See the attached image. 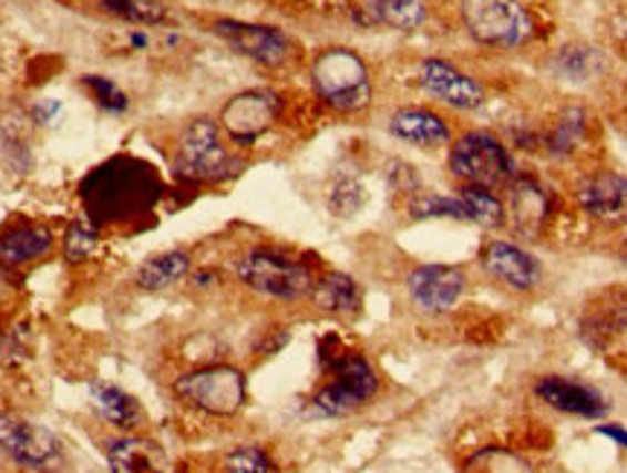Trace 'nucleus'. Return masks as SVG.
Segmentation results:
<instances>
[{
    "instance_id": "obj_1",
    "label": "nucleus",
    "mask_w": 627,
    "mask_h": 473,
    "mask_svg": "<svg viewBox=\"0 0 627 473\" xmlns=\"http://www.w3.org/2000/svg\"><path fill=\"white\" fill-rule=\"evenodd\" d=\"M82 198L96 224L131 222L161 198V177L137 161L105 163L82 186Z\"/></svg>"
},
{
    "instance_id": "obj_2",
    "label": "nucleus",
    "mask_w": 627,
    "mask_h": 473,
    "mask_svg": "<svg viewBox=\"0 0 627 473\" xmlns=\"http://www.w3.org/2000/svg\"><path fill=\"white\" fill-rule=\"evenodd\" d=\"M314 91L335 111L354 114L372 102V79L367 62L349 47L322 50L311 64Z\"/></svg>"
},
{
    "instance_id": "obj_3",
    "label": "nucleus",
    "mask_w": 627,
    "mask_h": 473,
    "mask_svg": "<svg viewBox=\"0 0 627 473\" xmlns=\"http://www.w3.org/2000/svg\"><path fill=\"white\" fill-rule=\"evenodd\" d=\"M236 276L241 285L261 297L270 299H302L311 297L314 290V274L302 265V261L285 256V253L268 250V247H253L241 259L236 261Z\"/></svg>"
},
{
    "instance_id": "obj_4",
    "label": "nucleus",
    "mask_w": 627,
    "mask_h": 473,
    "mask_svg": "<svg viewBox=\"0 0 627 473\" xmlns=\"http://www.w3.org/2000/svg\"><path fill=\"white\" fill-rule=\"evenodd\" d=\"M175 395L192 410L227 419V415H236L247 401L245 372L227 363L192 369L175 381Z\"/></svg>"
},
{
    "instance_id": "obj_5",
    "label": "nucleus",
    "mask_w": 627,
    "mask_h": 473,
    "mask_svg": "<svg viewBox=\"0 0 627 473\" xmlns=\"http://www.w3.org/2000/svg\"><path fill=\"white\" fill-rule=\"evenodd\" d=\"M331 381L314 395V410L329 419H340L369 404L378 392V374L363 354L343 351L329 360Z\"/></svg>"
},
{
    "instance_id": "obj_6",
    "label": "nucleus",
    "mask_w": 627,
    "mask_h": 473,
    "mask_svg": "<svg viewBox=\"0 0 627 473\" xmlns=\"http://www.w3.org/2000/svg\"><path fill=\"white\" fill-rule=\"evenodd\" d=\"M177 175L189 184H213L230 175L233 157L222 140V128L209 116H198L181 134L175 161Z\"/></svg>"
},
{
    "instance_id": "obj_7",
    "label": "nucleus",
    "mask_w": 627,
    "mask_h": 473,
    "mask_svg": "<svg viewBox=\"0 0 627 473\" xmlns=\"http://www.w3.org/2000/svg\"><path fill=\"white\" fill-rule=\"evenodd\" d=\"M451 172L462 177L465 184L494 189L514 175V161L497 137H491L485 131H474L453 143Z\"/></svg>"
},
{
    "instance_id": "obj_8",
    "label": "nucleus",
    "mask_w": 627,
    "mask_h": 473,
    "mask_svg": "<svg viewBox=\"0 0 627 473\" xmlns=\"http://www.w3.org/2000/svg\"><path fill=\"white\" fill-rule=\"evenodd\" d=\"M462 21L489 47H517L528 35V16L517 0H462Z\"/></svg>"
},
{
    "instance_id": "obj_9",
    "label": "nucleus",
    "mask_w": 627,
    "mask_h": 473,
    "mask_svg": "<svg viewBox=\"0 0 627 473\" xmlns=\"http://www.w3.org/2000/svg\"><path fill=\"white\" fill-rule=\"evenodd\" d=\"M0 451L18 465L41 471V467H50L55 459L62 456V442L44 424L3 412L0 415Z\"/></svg>"
},
{
    "instance_id": "obj_10",
    "label": "nucleus",
    "mask_w": 627,
    "mask_h": 473,
    "mask_svg": "<svg viewBox=\"0 0 627 473\" xmlns=\"http://www.w3.org/2000/svg\"><path fill=\"white\" fill-rule=\"evenodd\" d=\"M213 32L218 39L227 41L236 53L265 64V68H282L291 59V41L276 27L245 21H215Z\"/></svg>"
},
{
    "instance_id": "obj_11",
    "label": "nucleus",
    "mask_w": 627,
    "mask_h": 473,
    "mask_svg": "<svg viewBox=\"0 0 627 473\" xmlns=\"http://www.w3.org/2000/svg\"><path fill=\"white\" fill-rule=\"evenodd\" d=\"M467 288V276L453 265H419L407 276V294L424 313L451 311Z\"/></svg>"
},
{
    "instance_id": "obj_12",
    "label": "nucleus",
    "mask_w": 627,
    "mask_h": 473,
    "mask_svg": "<svg viewBox=\"0 0 627 473\" xmlns=\"http://www.w3.org/2000/svg\"><path fill=\"white\" fill-rule=\"evenodd\" d=\"M279 102L268 91H247L233 96L222 111V125L236 143H253L274 125Z\"/></svg>"
},
{
    "instance_id": "obj_13",
    "label": "nucleus",
    "mask_w": 627,
    "mask_h": 473,
    "mask_svg": "<svg viewBox=\"0 0 627 473\" xmlns=\"http://www.w3.org/2000/svg\"><path fill=\"white\" fill-rule=\"evenodd\" d=\"M55 247L53 229L39 222H12L0 229V268L21 270L47 259Z\"/></svg>"
},
{
    "instance_id": "obj_14",
    "label": "nucleus",
    "mask_w": 627,
    "mask_h": 473,
    "mask_svg": "<svg viewBox=\"0 0 627 473\" xmlns=\"http://www.w3.org/2000/svg\"><path fill=\"white\" fill-rule=\"evenodd\" d=\"M419 82L430 96L442 100L444 105L460 107V111H474L485 100V93H482V88L474 79L465 76L453 64L439 62V59H428V62L421 64Z\"/></svg>"
},
{
    "instance_id": "obj_15",
    "label": "nucleus",
    "mask_w": 627,
    "mask_h": 473,
    "mask_svg": "<svg viewBox=\"0 0 627 473\" xmlns=\"http://www.w3.org/2000/svg\"><path fill=\"white\" fill-rule=\"evenodd\" d=\"M535 395L552 410L566 412V415H582V419H598L607 412L605 395L587 383L569 381L561 374H546L535 383Z\"/></svg>"
},
{
    "instance_id": "obj_16",
    "label": "nucleus",
    "mask_w": 627,
    "mask_h": 473,
    "mask_svg": "<svg viewBox=\"0 0 627 473\" xmlns=\"http://www.w3.org/2000/svg\"><path fill=\"white\" fill-rule=\"evenodd\" d=\"M482 268L512 290H532L541 282V265L535 256L508 241H489L482 250Z\"/></svg>"
},
{
    "instance_id": "obj_17",
    "label": "nucleus",
    "mask_w": 627,
    "mask_h": 473,
    "mask_svg": "<svg viewBox=\"0 0 627 473\" xmlns=\"http://www.w3.org/2000/svg\"><path fill=\"white\" fill-rule=\"evenodd\" d=\"M578 204L598 222H627V177L602 172L578 189Z\"/></svg>"
},
{
    "instance_id": "obj_18",
    "label": "nucleus",
    "mask_w": 627,
    "mask_h": 473,
    "mask_svg": "<svg viewBox=\"0 0 627 473\" xmlns=\"http://www.w3.org/2000/svg\"><path fill=\"white\" fill-rule=\"evenodd\" d=\"M91 407L96 410L102 421H107L111 428L123 430V433H134L146 424V412H143V404L131 392L120 390L114 383H91Z\"/></svg>"
},
{
    "instance_id": "obj_19",
    "label": "nucleus",
    "mask_w": 627,
    "mask_h": 473,
    "mask_svg": "<svg viewBox=\"0 0 627 473\" xmlns=\"http://www.w3.org/2000/svg\"><path fill=\"white\" fill-rule=\"evenodd\" d=\"M111 473H166V459L161 448L134 433L116 435L105 448Z\"/></svg>"
},
{
    "instance_id": "obj_20",
    "label": "nucleus",
    "mask_w": 627,
    "mask_h": 473,
    "mask_svg": "<svg viewBox=\"0 0 627 473\" xmlns=\"http://www.w3.org/2000/svg\"><path fill=\"white\" fill-rule=\"evenodd\" d=\"M390 131L398 140L413 145H424V148H433V145H444L451 140V128L444 123L442 116L428 111V107H401L390 116Z\"/></svg>"
},
{
    "instance_id": "obj_21",
    "label": "nucleus",
    "mask_w": 627,
    "mask_h": 473,
    "mask_svg": "<svg viewBox=\"0 0 627 473\" xmlns=\"http://www.w3.org/2000/svg\"><path fill=\"white\" fill-rule=\"evenodd\" d=\"M314 306L326 313H340V317H349V313L360 311V302H363V294H360V285L354 282L349 274H326L322 279L314 282L311 290Z\"/></svg>"
},
{
    "instance_id": "obj_22",
    "label": "nucleus",
    "mask_w": 627,
    "mask_h": 473,
    "mask_svg": "<svg viewBox=\"0 0 627 473\" xmlns=\"http://www.w3.org/2000/svg\"><path fill=\"white\" fill-rule=\"evenodd\" d=\"M192 270V259L186 250H166L143 261L134 274V282L143 290H166L186 279Z\"/></svg>"
},
{
    "instance_id": "obj_23",
    "label": "nucleus",
    "mask_w": 627,
    "mask_h": 473,
    "mask_svg": "<svg viewBox=\"0 0 627 473\" xmlns=\"http://www.w3.org/2000/svg\"><path fill=\"white\" fill-rule=\"evenodd\" d=\"M367 23H381L398 32H413L428 21V3L424 0H369Z\"/></svg>"
},
{
    "instance_id": "obj_24",
    "label": "nucleus",
    "mask_w": 627,
    "mask_h": 473,
    "mask_svg": "<svg viewBox=\"0 0 627 473\" xmlns=\"http://www.w3.org/2000/svg\"><path fill=\"white\" fill-rule=\"evenodd\" d=\"M456 198L462 200L467 213V222L480 224L485 229H497L505 224V206L503 200L489 189V186H474V184H465L460 189Z\"/></svg>"
},
{
    "instance_id": "obj_25",
    "label": "nucleus",
    "mask_w": 627,
    "mask_h": 473,
    "mask_svg": "<svg viewBox=\"0 0 627 473\" xmlns=\"http://www.w3.org/2000/svg\"><path fill=\"white\" fill-rule=\"evenodd\" d=\"M100 247V224L93 222L91 215L84 213L73 218L62 238V253L70 265H82L96 253Z\"/></svg>"
},
{
    "instance_id": "obj_26",
    "label": "nucleus",
    "mask_w": 627,
    "mask_h": 473,
    "mask_svg": "<svg viewBox=\"0 0 627 473\" xmlns=\"http://www.w3.org/2000/svg\"><path fill=\"white\" fill-rule=\"evenodd\" d=\"M102 12L129 23H161L166 18L163 0H100Z\"/></svg>"
},
{
    "instance_id": "obj_27",
    "label": "nucleus",
    "mask_w": 627,
    "mask_h": 473,
    "mask_svg": "<svg viewBox=\"0 0 627 473\" xmlns=\"http://www.w3.org/2000/svg\"><path fill=\"white\" fill-rule=\"evenodd\" d=\"M410 215L413 218H456V222H467V213L460 198H444V195H433V192H424V195L413 198Z\"/></svg>"
},
{
    "instance_id": "obj_28",
    "label": "nucleus",
    "mask_w": 627,
    "mask_h": 473,
    "mask_svg": "<svg viewBox=\"0 0 627 473\" xmlns=\"http://www.w3.org/2000/svg\"><path fill=\"white\" fill-rule=\"evenodd\" d=\"M224 473H279L270 456L256 444H238L224 459Z\"/></svg>"
},
{
    "instance_id": "obj_29",
    "label": "nucleus",
    "mask_w": 627,
    "mask_h": 473,
    "mask_svg": "<svg viewBox=\"0 0 627 473\" xmlns=\"http://www.w3.org/2000/svg\"><path fill=\"white\" fill-rule=\"evenodd\" d=\"M596 68L598 55L589 47H566L558 55V73H564L566 79H587Z\"/></svg>"
},
{
    "instance_id": "obj_30",
    "label": "nucleus",
    "mask_w": 627,
    "mask_h": 473,
    "mask_svg": "<svg viewBox=\"0 0 627 473\" xmlns=\"http://www.w3.org/2000/svg\"><path fill=\"white\" fill-rule=\"evenodd\" d=\"M82 84L93 93V100L100 102L105 111H111V114H123L125 107H129V96H125V93L120 91L111 79L91 73V76L82 79Z\"/></svg>"
},
{
    "instance_id": "obj_31",
    "label": "nucleus",
    "mask_w": 627,
    "mask_h": 473,
    "mask_svg": "<svg viewBox=\"0 0 627 473\" xmlns=\"http://www.w3.org/2000/svg\"><path fill=\"white\" fill-rule=\"evenodd\" d=\"M582 131H584V116L578 114V111H569V114H564L558 120V125H555V131H552L549 137V145L552 152L555 154H569L578 145V140H582Z\"/></svg>"
},
{
    "instance_id": "obj_32",
    "label": "nucleus",
    "mask_w": 627,
    "mask_h": 473,
    "mask_svg": "<svg viewBox=\"0 0 627 473\" xmlns=\"http://www.w3.org/2000/svg\"><path fill=\"white\" fill-rule=\"evenodd\" d=\"M59 111H62L59 102H39V105L32 107V120H35L39 125H47L55 114H59Z\"/></svg>"
},
{
    "instance_id": "obj_33",
    "label": "nucleus",
    "mask_w": 627,
    "mask_h": 473,
    "mask_svg": "<svg viewBox=\"0 0 627 473\" xmlns=\"http://www.w3.org/2000/svg\"><path fill=\"white\" fill-rule=\"evenodd\" d=\"M598 435H607V439H613V442H619L621 448L627 451V430L621 428H613V424H602V428H596Z\"/></svg>"
},
{
    "instance_id": "obj_34",
    "label": "nucleus",
    "mask_w": 627,
    "mask_h": 473,
    "mask_svg": "<svg viewBox=\"0 0 627 473\" xmlns=\"http://www.w3.org/2000/svg\"><path fill=\"white\" fill-rule=\"evenodd\" d=\"M146 35H143V32H134V35H131V44L134 47H146Z\"/></svg>"
}]
</instances>
